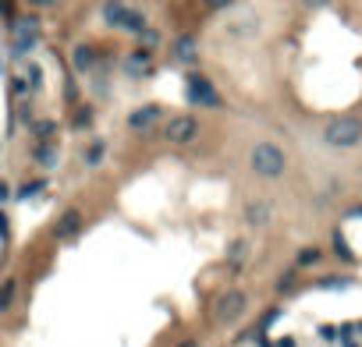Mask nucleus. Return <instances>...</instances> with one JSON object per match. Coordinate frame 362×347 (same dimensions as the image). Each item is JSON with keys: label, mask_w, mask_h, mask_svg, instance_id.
Listing matches in <instances>:
<instances>
[{"label": "nucleus", "mask_w": 362, "mask_h": 347, "mask_svg": "<svg viewBox=\"0 0 362 347\" xmlns=\"http://www.w3.org/2000/svg\"><path fill=\"white\" fill-rule=\"evenodd\" d=\"M352 216H362V206H359V209H355V213H352Z\"/></svg>", "instance_id": "c756f323"}, {"label": "nucleus", "mask_w": 362, "mask_h": 347, "mask_svg": "<svg viewBox=\"0 0 362 347\" xmlns=\"http://www.w3.org/2000/svg\"><path fill=\"white\" fill-rule=\"evenodd\" d=\"M291 283H295V280H291V273H284V276L277 280V291H288V287H291Z\"/></svg>", "instance_id": "b1692460"}, {"label": "nucleus", "mask_w": 362, "mask_h": 347, "mask_svg": "<svg viewBox=\"0 0 362 347\" xmlns=\"http://www.w3.org/2000/svg\"><path fill=\"white\" fill-rule=\"evenodd\" d=\"M36 192H43V181H36V184H25L15 199H28V195H36Z\"/></svg>", "instance_id": "6ab92c4d"}, {"label": "nucleus", "mask_w": 362, "mask_h": 347, "mask_svg": "<svg viewBox=\"0 0 362 347\" xmlns=\"http://www.w3.org/2000/svg\"><path fill=\"white\" fill-rule=\"evenodd\" d=\"M28 75H33V92H36V89L43 85V75H40V68H36V64H28Z\"/></svg>", "instance_id": "4be33fe9"}, {"label": "nucleus", "mask_w": 362, "mask_h": 347, "mask_svg": "<svg viewBox=\"0 0 362 347\" xmlns=\"http://www.w3.org/2000/svg\"><path fill=\"white\" fill-rule=\"evenodd\" d=\"M345 347H355V344H348V340H345Z\"/></svg>", "instance_id": "7c9ffc66"}, {"label": "nucleus", "mask_w": 362, "mask_h": 347, "mask_svg": "<svg viewBox=\"0 0 362 347\" xmlns=\"http://www.w3.org/2000/svg\"><path fill=\"white\" fill-rule=\"evenodd\" d=\"M157 121H160V107L149 103V107H139V110L128 114V128H132V132H149Z\"/></svg>", "instance_id": "1a4fd4ad"}, {"label": "nucleus", "mask_w": 362, "mask_h": 347, "mask_svg": "<svg viewBox=\"0 0 362 347\" xmlns=\"http://www.w3.org/2000/svg\"><path fill=\"white\" fill-rule=\"evenodd\" d=\"M0 234L8 238V216H4V213H0Z\"/></svg>", "instance_id": "a878e982"}, {"label": "nucleus", "mask_w": 362, "mask_h": 347, "mask_svg": "<svg viewBox=\"0 0 362 347\" xmlns=\"http://www.w3.org/2000/svg\"><path fill=\"white\" fill-rule=\"evenodd\" d=\"M270 216H274V209H270L266 202H256V206L245 209V224H252V227H266V224H270Z\"/></svg>", "instance_id": "f8f14e48"}, {"label": "nucleus", "mask_w": 362, "mask_h": 347, "mask_svg": "<svg viewBox=\"0 0 362 347\" xmlns=\"http://www.w3.org/2000/svg\"><path fill=\"white\" fill-rule=\"evenodd\" d=\"M36 43H40V21L36 18H18L15 28H11V50H15V57H25Z\"/></svg>", "instance_id": "20e7f679"}, {"label": "nucleus", "mask_w": 362, "mask_h": 347, "mask_svg": "<svg viewBox=\"0 0 362 347\" xmlns=\"http://www.w3.org/2000/svg\"><path fill=\"white\" fill-rule=\"evenodd\" d=\"M334 251H338L341 259H352V251H348V244H345V238H341V234H334Z\"/></svg>", "instance_id": "aec40b11"}, {"label": "nucleus", "mask_w": 362, "mask_h": 347, "mask_svg": "<svg viewBox=\"0 0 362 347\" xmlns=\"http://www.w3.org/2000/svg\"><path fill=\"white\" fill-rule=\"evenodd\" d=\"M249 167L259 174V177H281L284 167H288V156L281 145L274 142H256L252 152H249Z\"/></svg>", "instance_id": "f257e3e1"}, {"label": "nucleus", "mask_w": 362, "mask_h": 347, "mask_svg": "<svg viewBox=\"0 0 362 347\" xmlns=\"http://www.w3.org/2000/svg\"><path fill=\"white\" fill-rule=\"evenodd\" d=\"M245 294L241 291H227V294H221V301H217V323H234V319H241V312H245Z\"/></svg>", "instance_id": "0eeeda50"}, {"label": "nucleus", "mask_w": 362, "mask_h": 347, "mask_svg": "<svg viewBox=\"0 0 362 347\" xmlns=\"http://www.w3.org/2000/svg\"><path fill=\"white\" fill-rule=\"evenodd\" d=\"M245 259H249V241H245V238L231 241V248H227V263H231V266H241Z\"/></svg>", "instance_id": "4468645a"}, {"label": "nucleus", "mask_w": 362, "mask_h": 347, "mask_svg": "<svg viewBox=\"0 0 362 347\" xmlns=\"http://www.w3.org/2000/svg\"><path fill=\"white\" fill-rule=\"evenodd\" d=\"M71 68H75L78 75H89V71L96 68V50H93V46H85V43L75 46V50H71Z\"/></svg>", "instance_id": "9b49d317"}, {"label": "nucleus", "mask_w": 362, "mask_h": 347, "mask_svg": "<svg viewBox=\"0 0 362 347\" xmlns=\"http://www.w3.org/2000/svg\"><path fill=\"white\" fill-rule=\"evenodd\" d=\"M178 347H199V344H196V340H181Z\"/></svg>", "instance_id": "c85d7f7f"}, {"label": "nucleus", "mask_w": 362, "mask_h": 347, "mask_svg": "<svg viewBox=\"0 0 362 347\" xmlns=\"http://www.w3.org/2000/svg\"><path fill=\"white\" fill-rule=\"evenodd\" d=\"M149 60H153V53H149V50H135V53L125 60V71H128V75H142V71H149Z\"/></svg>", "instance_id": "ddd939ff"}, {"label": "nucleus", "mask_w": 362, "mask_h": 347, "mask_svg": "<svg viewBox=\"0 0 362 347\" xmlns=\"http://www.w3.org/2000/svg\"><path fill=\"white\" fill-rule=\"evenodd\" d=\"M171 57L181 60V64H192V60L199 57V43H196L192 36H178V39L171 43Z\"/></svg>", "instance_id": "9d476101"}, {"label": "nucleus", "mask_w": 362, "mask_h": 347, "mask_svg": "<svg viewBox=\"0 0 362 347\" xmlns=\"http://www.w3.org/2000/svg\"><path fill=\"white\" fill-rule=\"evenodd\" d=\"M196 135H199V124H196V117H189V114L171 117L167 128H164V139H167L171 145H189Z\"/></svg>", "instance_id": "423d86ee"}, {"label": "nucleus", "mask_w": 362, "mask_h": 347, "mask_svg": "<svg viewBox=\"0 0 362 347\" xmlns=\"http://www.w3.org/2000/svg\"><path fill=\"white\" fill-rule=\"evenodd\" d=\"M8 192H11V188H8L4 181H0V202H4V199H8Z\"/></svg>", "instance_id": "bb28decb"}, {"label": "nucleus", "mask_w": 362, "mask_h": 347, "mask_svg": "<svg viewBox=\"0 0 362 347\" xmlns=\"http://www.w3.org/2000/svg\"><path fill=\"white\" fill-rule=\"evenodd\" d=\"M103 149H107L103 142H93V145L85 149V163H89V167H100V163H103Z\"/></svg>", "instance_id": "f3484780"}, {"label": "nucleus", "mask_w": 362, "mask_h": 347, "mask_svg": "<svg viewBox=\"0 0 362 347\" xmlns=\"http://www.w3.org/2000/svg\"><path fill=\"white\" fill-rule=\"evenodd\" d=\"M316 259H320V248H302V251H298V263H302V266H309V263H316Z\"/></svg>", "instance_id": "a211bd4d"}, {"label": "nucleus", "mask_w": 362, "mask_h": 347, "mask_svg": "<svg viewBox=\"0 0 362 347\" xmlns=\"http://www.w3.org/2000/svg\"><path fill=\"white\" fill-rule=\"evenodd\" d=\"M33 4H40V8H50V4H57V0H33Z\"/></svg>", "instance_id": "cd10ccee"}, {"label": "nucleus", "mask_w": 362, "mask_h": 347, "mask_svg": "<svg viewBox=\"0 0 362 347\" xmlns=\"http://www.w3.org/2000/svg\"><path fill=\"white\" fill-rule=\"evenodd\" d=\"M78 227H82V213H78V209H64V213H60V220L53 224V238H57V241L75 238Z\"/></svg>", "instance_id": "6e6552de"}, {"label": "nucleus", "mask_w": 362, "mask_h": 347, "mask_svg": "<svg viewBox=\"0 0 362 347\" xmlns=\"http://www.w3.org/2000/svg\"><path fill=\"white\" fill-rule=\"evenodd\" d=\"M103 21L114 28H125V33H135V36L146 28V15L132 11L128 4H121V0H107L103 4Z\"/></svg>", "instance_id": "7ed1b4c3"}, {"label": "nucleus", "mask_w": 362, "mask_h": 347, "mask_svg": "<svg viewBox=\"0 0 362 347\" xmlns=\"http://www.w3.org/2000/svg\"><path fill=\"white\" fill-rule=\"evenodd\" d=\"M185 96H189L192 107H209V110H217V107H221V92L209 85V78H202V75H189Z\"/></svg>", "instance_id": "39448f33"}, {"label": "nucleus", "mask_w": 362, "mask_h": 347, "mask_svg": "<svg viewBox=\"0 0 362 347\" xmlns=\"http://www.w3.org/2000/svg\"><path fill=\"white\" fill-rule=\"evenodd\" d=\"M202 4H206L209 11H221V8H227V4H231V0H202Z\"/></svg>", "instance_id": "5701e85b"}, {"label": "nucleus", "mask_w": 362, "mask_h": 347, "mask_svg": "<svg viewBox=\"0 0 362 347\" xmlns=\"http://www.w3.org/2000/svg\"><path fill=\"white\" fill-rule=\"evenodd\" d=\"M36 160H40V167H46V170H50V167H57L60 156H57V149H53V145H40V149H36Z\"/></svg>", "instance_id": "dca6fc26"}, {"label": "nucleus", "mask_w": 362, "mask_h": 347, "mask_svg": "<svg viewBox=\"0 0 362 347\" xmlns=\"http://www.w3.org/2000/svg\"><path fill=\"white\" fill-rule=\"evenodd\" d=\"M302 4H306V8H327L330 0H302Z\"/></svg>", "instance_id": "393cba45"}, {"label": "nucleus", "mask_w": 362, "mask_h": 347, "mask_svg": "<svg viewBox=\"0 0 362 347\" xmlns=\"http://www.w3.org/2000/svg\"><path fill=\"white\" fill-rule=\"evenodd\" d=\"M89 121H93V110H78V114H75V124H78V128H85Z\"/></svg>", "instance_id": "412c9836"}, {"label": "nucleus", "mask_w": 362, "mask_h": 347, "mask_svg": "<svg viewBox=\"0 0 362 347\" xmlns=\"http://www.w3.org/2000/svg\"><path fill=\"white\" fill-rule=\"evenodd\" d=\"M15 291H18V283H15V280H4V283H0V312H11V305H15Z\"/></svg>", "instance_id": "2eb2a0df"}, {"label": "nucleus", "mask_w": 362, "mask_h": 347, "mask_svg": "<svg viewBox=\"0 0 362 347\" xmlns=\"http://www.w3.org/2000/svg\"><path fill=\"white\" fill-rule=\"evenodd\" d=\"M323 142L334 149H352L362 142V121L359 117H338L323 128Z\"/></svg>", "instance_id": "f03ea898"}]
</instances>
